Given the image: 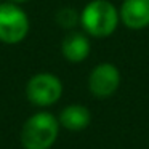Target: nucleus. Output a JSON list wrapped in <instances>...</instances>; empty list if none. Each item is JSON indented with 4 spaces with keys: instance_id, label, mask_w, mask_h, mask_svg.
Segmentation results:
<instances>
[{
    "instance_id": "2",
    "label": "nucleus",
    "mask_w": 149,
    "mask_h": 149,
    "mask_svg": "<svg viewBox=\"0 0 149 149\" xmlns=\"http://www.w3.org/2000/svg\"><path fill=\"white\" fill-rule=\"evenodd\" d=\"M59 133V122L50 112H37L24 122L21 144L24 149H50Z\"/></svg>"
},
{
    "instance_id": "8",
    "label": "nucleus",
    "mask_w": 149,
    "mask_h": 149,
    "mask_svg": "<svg viewBox=\"0 0 149 149\" xmlns=\"http://www.w3.org/2000/svg\"><path fill=\"white\" fill-rule=\"evenodd\" d=\"M59 125L64 128L71 130V132H80V130L87 128L91 122V114L88 107L82 106V104H71L66 106L61 111L58 119Z\"/></svg>"
},
{
    "instance_id": "1",
    "label": "nucleus",
    "mask_w": 149,
    "mask_h": 149,
    "mask_svg": "<svg viewBox=\"0 0 149 149\" xmlns=\"http://www.w3.org/2000/svg\"><path fill=\"white\" fill-rule=\"evenodd\" d=\"M119 21V10L109 0H91L80 11V26L88 36L96 39L114 34Z\"/></svg>"
},
{
    "instance_id": "6",
    "label": "nucleus",
    "mask_w": 149,
    "mask_h": 149,
    "mask_svg": "<svg viewBox=\"0 0 149 149\" xmlns=\"http://www.w3.org/2000/svg\"><path fill=\"white\" fill-rule=\"evenodd\" d=\"M119 18L130 31H141L149 26V0H123Z\"/></svg>"
},
{
    "instance_id": "3",
    "label": "nucleus",
    "mask_w": 149,
    "mask_h": 149,
    "mask_svg": "<svg viewBox=\"0 0 149 149\" xmlns=\"http://www.w3.org/2000/svg\"><path fill=\"white\" fill-rule=\"evenodd\" d=\"M31 21L27 13L18 3L0 2V42L16 45L27 37Z\"/></svg>"
},
{
    "instance_id": "10",
    "label": "nucleus",
    "mask_w": 149,
    "mask_h": 149,
    "mask_svg": "<svg viewBox=\"0 0 149 149\" xmlns=\"http://www.w3.org/2000/svg\"><path fill=\"white\" fill-rule=\"evenodd\" d=\"M8 2H11V3H18V5H21V3H26V2H29V0H8Z\"/></svg>"
},
{
    "instance_id": "4",
    "label": "nucleus",
    "mask_w": 149,
    "mask_h": 149,
    "mask_svg": "<svg viewBox=\"0 0 149 149\" xmlns=\"http://www.w3.org/2000/svg\"><path fill=\"white\" fill-rule=\"evenodd\" d=\"M63 95V84L59 77L50 72H39L32 75L26 85V96L34 106L48 107L58 103Z\"/></svg>"
},
{
    "instance_id": "7",
    "label": "nucleus",
    "mask_w": 149,
    "mask_h": 149,
    "mask_svg": "<svg viewBox=\"0 0 149 149\" xmlns=\"http://www.w3.org/2000/svg\"><path fill=\"white\" fill-rule=\"evenodd\" d=\"M90 40L82 32H69L61 42V53L69 63H82L90 55Z\"/></svg>"
},
{
    "instance_id": "5",
    "label": "nucleus",
    "mask_w": 149,
    "mask_h": 149,
    "mask_svg": "<svg viewBox=\"0 0 149 149\" xmlns=\"http://www.w3.org/2000/svg\"><path fill=\"white\" fill-rule=\"evenodd\" d=\"M120 85V71L112 63H101L95 66L88 75V90L96 98H109Z\"/></svg>"
},
{
    "instance_id": "9",
    "label": "nucleus",
    "mask_w": 149,
    "mask_h": 149,
    "mask_svg": "<svg viewBox=\"0 0 149 149\" xmlns=\"http://www.w3.org/2000/svg\"><path fill=\"white\" fill-rule=\"evenodd\" d=\"M56 23L63 27V29H74L77 24H80V13L71 7H64L56 13Z\"/></svg>"
}]
</instances>
